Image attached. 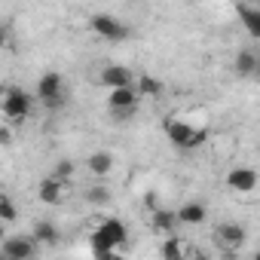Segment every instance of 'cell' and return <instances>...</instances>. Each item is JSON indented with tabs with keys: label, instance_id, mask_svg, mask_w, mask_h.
<instances>
[{
	"label": "cell",
	"instance_id": "6da1fadb",
	"mask_svg": "<svg viewBox=\"0 0 260 260\" xmlns=\"http://www.w3.org/2000/svg\"><path fill=\"white\" fill-rule=\"evenodd\" d=\"M34 98L22 86H0V116L7 119V125H19L31 116Z\"/></svg>",
	"mask_w": 260,
	"mask_h": 260
},
{
	"label": "cell",
	"instance_id": "7a4b0ae2",
	"mask_svg": "<svg viewBox=\"0 0 260 260\" xmlns=\"http://www.w3.org/2000/svg\"><path fill=\"white\" fill-rule=\"evenodd\" d=\"M125 239H128V230H125V223L119 220V217H104L95 230H92V236H89V245H92V251H95V257H101V254H107V251H116L119 245H125Z\"/></svg>",
	"mask_w": 260,
	"mask_h": 260
},
{
	"label": "cell",
	"instance_id": "3957f363",
	"mask_svg": "<svg viewBox=\"0 0 260 260\" xmlns=\"http://www.w3.org/2000/svg\"><path fill=\"white\" fill-rule=\"evenodd\" d=\"M166 138L178 147V150H193V147H202L205 144V128H196L193 122H187V119H178V116H169L166 119Z\"/></svg>",
	"mask_w": 260,
	"mask_h": 260
},
{
	"label": "cell",
	"instance_id": "277c9868",
	"mask_svg": "<svg viewBox=\"0 0 260 260\" xmlns=\"http://www.w3.org/2000/svg\"><path fill=\"white\" fill-rule=\"evenodd\" d=\"M89 31H92L95 37L107 40V43H122V40L132 37V28H128L122 19L110 16V13H95V16L89 19Z\"/></svg>",
	"mask_w": 260,
	"mask_h": 260
},
{
	"label": "cell",
	"instance_id": "5b68a950",
	"mask_svg": "<svg viewBox=\"0 0 260 260\" xmlns=\"http://www.w3.org/2000/svg\"><path fill=\"white\" fill-rule=\"evenodd\" d=\"M37 98L49 107V110H58L64 104V77L55 74V71H46L40 80H37Z\"/></svg>",
	"mask_w": 260,
	"mask_h": 260
},
{
	"label": "cell",
	"instance_id": "8992f818",
	"mask_svg": "<svg viewBox=\"0 0 260 260\" xmlns=\"http://www.w3.org/2000/svg\"><path fill=\"white\" fill-rule=\"evenodd\" d=\"M138 92H135V86H125V89H110V95H107V107H110V113L113 116H132L135 110H138Z\"/></svg>",
	"mask_w": 260,
	"mask_h": 260
},
{
	"label": "cell",
	"instance_id": "52a82bcc",
	"mask_svg": "<svg viewBox=\"0 0 260 260\" xmlns=\"http://www.w3.org/2000/svg\"><path fill=\"white\" fill-rule=\"evenodd\" d=\"M214 239H217L220 248H226V251H239V248L248 242V230H245L242 223H236V220H230V223H217Z\"/></svg>",
	"mask_w": 260,
	"mask_h": 260
},
{
	"label": "cell",
	"instance_id": "ba28073f",
	"mask_svg": "<svg viewBox=\"0 0 260 260\" xmlns=\"http://www.w3.org/2000/svg\"><path fill=\"white\" fill-rule=\"evenodd\" d=\"M34 251H37V245L31 236H7L4 245H0V254L7 260H31Z\"/></svg>",
	"mask_w": 260,
	"mask_h": 260
},
{
	"label": "cell",
	"instance_id": "9c48e42d",
	"mask_svg": "<svg viewBox=\"0 0 260 260\" xmlns=\"http://www.w3.org/2000/svg\"><path fill=\"white\" fill-rule=\"evenodd\" d=\"M226 187L236 193H254L257 190V172L251 166H236L233 172H226Z\"/></svg>",
	"mask_w": 260,
	"mask_h": 260
},
{
	"label": "cell",
	"instance_id": "30bf717a",
	"mask_svg": "<svg viewBox=\"0 0 260 260\" xmlns=\"http://www.w3.org/2000/svg\"><path fill=\"white\" fill-rule=\"evenodd\" d=\"M37 196H40L43 205H61L68 199V184L55 181V178H43L40 187H37Z\"/></svg>",
	"mask_w": 260,
	"mask_h": 260
},
{
	"label": "cell",
	"instance_id": "8fae6325",
	"mask_svg": "<svg viewBox=\"0 0 260 260\" xmlns=\"http://www.w3.org/2000/svg\"><path fill=\"white\" fill-rule=\"evenodd\" d=\"M101 83L107 89H125V86H135V74L128 71L125 64H107L101 71Z\"/></svg>",
	"mask_w": 260,
	"mask_h": 260
},
{
	"label": "cell",
	"instance_id": "7c38bea8",
	"mask_svg": "<svg viewBox=\"0 0 260 260\" xmlns=\"http://www.w3.org/2000/svg\"><path fill=\"white\" fill-rule=\"evenodd\" d=\"M31 239H34V245H46V248H55L58 245V239H61V233H58V226L52 223V220H34V230H31Z\"/></svg>",
	"mask_w": 260,
	"mask_h": 260
},
{
	"label": "cell",
	"instance_id": "4fadbf2b",
	"mask_svg": "<svg viewBox=\"0 0 260 260\" xmlns=\"http://www.w3.org/2000/svg\"><path fill=\"white\" fill-rule=\"evenodd\" d=\"M175 217H178V223L199 226V223H205V220H208V208H205L202 202H184V205L175 211Z\"/></svg>",
	"mask_w": 260,
	"mask_h": 260
},
{
	"label": "cell",
	"instance_id": "5bb4252c",
	"mask_svg": "<svg viewBox=\"0 0 260 260\" xmlns=\"http://www.w3.org/2000/svg\"><path fill=\"white\" fill-rule=\"evenodd\" d=\"M135 92H138V98H150V101H156V98H162L166 86H162L156 77H150V74H138V80H135Z\"/></svg>",
	"mask_w": 260,
	"mask_h": 260
},
{
	"label": "cell",
	"instance_id": "9a60e30c",
	"mask_svg": "<svg viewBox=\"0 0 260 260\" xmlns=\"http://www.w3.org/2000/svg\"><path fill=\"white\" fill-rule=\"evenodd\" d=\"M86 172H89L92 178H107V175L113 172V156H110V153H104V150L92 153V156L86 159Z\"/></svg>",
	"mask_w": 260,
	"mask_h": 260
},
{
	"label": "cell",
	"instance_id": "2e32d148",
	"mask_svg": "<svg viewBox=\"0 0 260 260\" xmlns=\"http://www.w3.org/2000/svg\"><path fill=\"white\" fill-rule=\"evenodd\" d=\"M159 257L162 260H187V242H181L178 236H166L159 245Z\"/></svg>",
	"mask_w": 260,
	"mask_h": 260
},
{
	"label": "cell",
	"instance_id": "e0dca14e",
	"mask_svg": "<svg viewBox=\"0 0 260 260\" xmlns=\"http://www.w3.org/2000/svg\"><path fill=\"white\" fill-rule=\"evenodd\" d=\"M150 226H153L159 236H172V233H175V226H178V217H175V211L156 208V211H153V217H150Z\"/></svg>",
	"mask_w": 260,
	"mask_h": 260
},
{
	"label": "cell",
	"instance_id": "ac0fdd59",
	"mask_svg": "<svg viewBox=\"0 0 260 260\" xmlns=\"http://www.w3.org/2000/svg\"><path fill=\"white\" fill-rule=\"evenodd\" d=\"M239 19H242V25L248 28V34H260V7H251V4H239Z\"/></svg>",
	"mask_w": 260,
	"mask_h": 260
},
{
	"label": "cell",
	"instance_id": "d6986e66",
	"mask_svg": "<svg viewBox=\"0 0 260 260\" xmlns=\"http://www.w3.org/2000/svg\"><path fill=\"white\" fill-rule=\"evenodd\" d=\"M257 68H260V61H257V55H254L251 49L236 52V74H239V77H254Z\"/></svg>",
	"mask_w": 260,
	"mask_h": 260
},
{
	"label": "cell",
	"instance_id": "ffe728a7",
	"mask_svg": "<svg viewBox=\"0 0 260 260\" xmlns=\"http://www.w3.org/2000/svg\"><path fill=\"white\" fill-rule=\"evenodd\" d=\"M0 220L4 223H16L19 220V208H16V202L7 193H0Z\"/></svg>",
	"mask_w": 260,
	"mask_h": 260
},
{
	"label": "cell",
	"instance_id": "44dd1931",
	"mask_svg": "<svg viewBox=\"0 0 260 260\" xmlns=\"http://www.w3.org/2000/svg\"><path fill=\"white\" fill-rule=\"evenodd\" d=\"M74 175V162L71 159H61V162H55V169H52V175L49 178H55V181H64L68 184V178Z\"/></svg>",
	"mask_w": 260,
	"mask_h": 260
},
{
	"label": "cell",
	"instance_id": "7402d4cb",
	"mask_svg": "<svg viewBox=\"0 0 260 260\" xmlns=\"http://www.w3.org/2000/svg\"><path fill=\"white\" fill-rule=\"evenodd\" d=\"M110 199V190L107 187H89L86 190V202H92V205H104Z\"/></svg>",
	"mask_w": 260,
	"mask_h": 260
},
{
	"label": "cell",
	"instance_id": "603a6c76",
	"mask_svg": "<svg viewBox=\"0 0 260 260\" xmlns=\"http://www.w3.org/2000/svg\"><path fill=\"white\" fill-rule=\"evenodd\" d=\"M10 144H13V128L0 125V147H10Z\"/></svg>",
	"mask_w": 260,
	"mask_h": 260
},
{
	"label": "cell",
	"instance_id": "cb8c5ba5",
	"mask_svg": "<svg viewBox=\"0 0 260 260\" xmlns=\"http://www.w3.org/2000/svg\"><path fill=\"white\" fill-rule=\"evenodd\" d=\"M10 37H13V34H10V25L0 22V49H7V46H10Z\"/></svg>",
	"mask_w": 260,
	"mask_h": 260
},
{
	"label": "cell",
	"instance_id": "d4e9b609",
	"mask_svg": "<svg viewBox=\"0 0 260 260\" xmlns=\"http://www.w3.org/2000/svg\"><path fill=\"white\" fill-rule=\"evenodd\" d=\"M98 260H122V254H116V251H107V254H101Z\"/></svg>",
	"mask_w": 260,
	"mask_h": 260
},
{
	"label": "cell",
	"instance_id": "484cf974",
	"mask_svg": "<svg viewBox=\"0 0 260 260\" xmlns=\"http://www.w3.org/2000/svg\"><path fill=\"white\" fill-rule=\"evenodd\" d=\"M0 260H7V257H4V254H0Z\"/></svg>",
	"mask_w": 260,
	"mask_h": 260
}]
</instances>
